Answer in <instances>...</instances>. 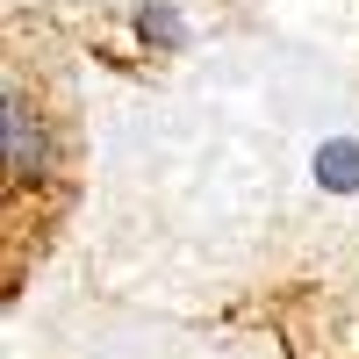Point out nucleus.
<instances>
[{"label":"nucleus","mask_w":359,"mask_h":359,"mask_svg":"<svg viewBox=\"0 0 359 359\" xmlns=\"http://www.w3.org/2000/svg\"><path fill=\"white\" fill-rule=\"evenodd\" d=\"M137 29H144L151 43H180V36H187V22H180L172 8H144V15H137Z\"/></svg>","instance_id":"obj_3"},{"label":"nucleus","mask_w":359,"mask_h":359,"mask_svg":"<svg viewBox=\"0 0 359 359\" xmlns=\"http://www.w3.org/2000/svg\"><path fill=\"white\" fill-rule=\"evenodd\" d=\"M0 123H8V172L22 180V187H36L43 165H50V144H43V123L29 115V101L8 86V101H0Z\"/></svg>","instance_id":"obj_1"},{"label":"nucleus","mask_w":359,"mask_h":359,"mask_svg":"<svg viewBox=\"0 0 359 359\" xmlns=\"http://www.w3.org/2000/svg\"><path fill=\"white\" fill-rule=\"evenodd\" d=\"M316 187H331V194H359V144L352 137H331L316 151Z\"/></svg>","instance_id":"obj_2"}]
</instances>
